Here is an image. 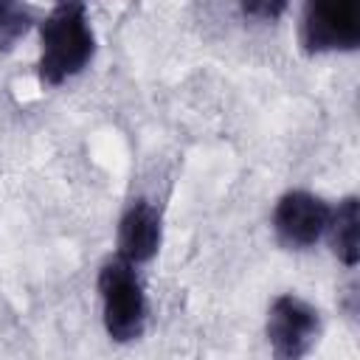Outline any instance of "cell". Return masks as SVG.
Wrapping results in <instances>:
<instances>
[{
  "instance_id": "cell-1",
  "label": "cell",
  "mask_w": 360,
  "mask_h": 360,
  "mask_svg": "<svg viewBox=\"0 0 360 360\" xmlns=\"http://www.w3.org/2000/svg\"><path fill=\"white\" fill-rule=\"evenodd\" d=\"M96 53V37L84 3H59L39 22V79L62 84L82 73Z\"/></svg>"
},
{
  "instance_id": "cell-2",
  "label": "cell",
  "mask_w": 360,
  "mask_h": 360,
  "mask_svg": "<svg viewBox=\"0 0 360 360\" xmlns=\"http://www.w3.org/2000/svg\"><path fill=\"white\" fill-rule=\"evenodd\" d=\"M98 295L107 335L118 343L138 340L146 323V295L135 267L118 256L104 262L98 270Z\"/></svg>"
},
{
  "instance_id": "cell-3",
  "label": "cell",
  "mask_w": 360,
  "mask_h": 360,
  "mask_svg": "<svg viewBox=\"0 0 360 360\" xmlns=\"http://www.w3.org/2000/svg\"><path fill=\"white\" fill-rule=\"evenodd\" d=\"M301 45L307 53L354 51L360 45V8L352 0L307 3L301 14Z\"/></svg>"
},
{
  "instance_id": "cell-4",
  "label": "cell",
  "mask_w": 360,
  "mask_h": 360,
  "mask_svg": "<svg viewBox=\"0 0 360 360\" xmlns=\"http://www.w3.org/2000/svg\"><path fill=\"white\" fill-rule=\"evenodd\" d=\"M318 332H321L318 309L304 298L284 292L270 304L267 340L281 360H301L318 340Z\"/></svg>"
},
{
  "instance_id": "cell-5",
  "label": "cell",
  "mask_w": 360,
  "mask_h": 360,
  "mask_svg": "<svg viewBox=\"0 0 360 360\" xmlns=\"http://www.w3.org/2000/svg\"><path fill=\"white\" fill-rule=\"evenodd\" d=\"M329 217H332V208L321 197L295 188L276 202L273 231L284 248L304 250V248H312L326 233Z\"/></svg>"
},
{
  "instance_id": "cell-6",
  "label": "cell",
  "mask_w": 360,
  "mask_h": 360,
  "mask_svg": "<svg viewBox=\"0 0 360 360\" xmlns=\"http://www.w3.org/2000/svg\"><path fill=\"white\" fill-rule=\"evenodd\" d=\"M160 248V214L152 202L135 200L118 222V259L127 264L149 262Z\"/></svg>"
},
{
  "instance_id": "cell-7",
  "label": "cell",
  "mask_w": 360,
  "mask_h": 360,
  "mask_svg": "<svg viewBox=\"0 0 360 360\" xmlns=\"http://www.w3.org/2000/svg\"><path fill=\"white\" fill-rule=\"evenodd\" d=\"M357 228H360V202H357V197H346L332 211L329 228H326L329 231V239H332V250H335V256L346 267H354L357 259H360Z\"/></svg>"
},
{
  "instance_id": "cell-8",
  "label": "cell",
  "mask_w": 360,
  "mask_h": 360,
  "mask_svg": "<svg viewBox=\"0 0 360 360\" xmlns=\"http://www.w3.org/2000/svg\"><path fill=\"white\" fill-rule=\"evenodd\" d=\"M34 11L22 3L0 0V53H8L31 28Z\"/></svg>"
},
{
  "instance_id": "cell-9",
  "label": "cell",
  "mask_w": 360,
  "mask_h": 360,
  "mask_svg": "<svg viewBox=\"0 0 360 360\" xmlns=\"http://www.w3.org/2000/svg\"><path fill=\"white\" fill-rule=\"evenodd\" d=\"M242 11H245L248 17L273 22L276 17H281V14L287 11V3H284V0H256V3H245Z\"/></svg>"
}]
</instances>
